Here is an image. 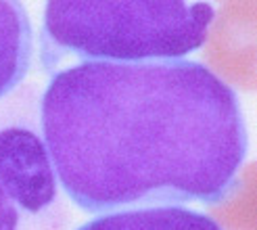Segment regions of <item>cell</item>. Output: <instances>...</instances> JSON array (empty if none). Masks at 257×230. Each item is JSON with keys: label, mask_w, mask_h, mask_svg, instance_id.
Returning a JSON list of instances; mask_svg holds the SVG:
<instances>
[{"label": "cell", "mask_w": 257, "mask_h": 230, "mask_svg": "<svg viewBox=\"0 0 257 230\" xmlns=\"http://www.w3.org/2000/svg\"><path fill=\"white\" fill-rule=\"evenodd\" d=\"M40 132L63 195L98 215L224 203L249 155L236 90L190 59L63 65L40 94Z\"/></svg>", "instance_id": "cell-1"}, {"label": "cell", "mask_w": 257, "mask_h": 230, "mask_svg": "<svg viewBox=\"0 0 257 230\" xmlns=\"http://www.w3.org/2000/svg\"><path fill=\"white\" fill-rule=\"evenodd\" d=\"M215 21L209 3L182 0H50L40 30V59L50 75L75 63L184 59L205 46Z\"/></svg>", "instance_id": "cell-2"}, {"label": "cell", "mask_w": 257, "mask_h": 230, "mask_svg": "<svg viewBox=\"0 0 257 230\" xmlns=\"http://www.w3.org/2000/svg\"><path fill=\"white\" fill-rule=\"evenodd\" d=\"M69 201L40 132V92L25 84L0 100V230H69Z\"/></svg>", "instance_id": "cell-3"}, {"label": "cell", "mask_w": 257, "mask_h": 230, "mask_svg": "<svg viewBox=\"0 0 257 230\" xmlns=\"http://www.w3.org/2000/svg\"><path fill=\"white\" fill-rule=\"evenodd\" d=\"M34 25L23 3L0 0V100L25 82L36 46Z\"/></svg>", "instance_id": "cell-4"}, {"label": "cell", "mask_w": 257, "mask_h": 230, "mask_svg": "<svg viewBox=\"0 0 257 230\" xmlns=\"http://www.w3.org/2000/svg\"><path fill=\"white\" fill-rule=\"evenodd\" d=\"M73 230H224L205 211L182 205L100 213Z\"/></svg>", "instance_id": "cell-5"}]
</instances>
